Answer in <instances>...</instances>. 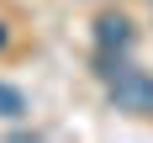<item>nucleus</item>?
Returning <instances> with one entry per match:
<instances>
[{
  "mask_svg": "<svg viewBox=\"0 0 153 143\" xmlns=\"http://www.w3.org/2000/svg\"><path fill=\"white\" fill-rule=\"evenodd\" d=\"M106 95L116 111H132V117H148L153 111V74L148 69H132L127 58H111L106 53Z\"/></svg>",
  "mask_w": 153,
  "mask_h": 143,
  "instance_id": "nucleus-1",
  "label": "nucleus"
},
{
  "mask_svg": "<svg viewBox=\"0 0 153 143\" xmlns=\"http://www.w3.org/2000/svg\"><path fill=\"white\" fill-rule=\"evenodd\" d=\"M95 43H100V53L122 58L127 48H132V21H127L122 11H106L100 21H95Z\"/></svg>",
  "mask_w": 153,
  "mask_h": 143,
  "instance_id": "nucleus-2",
  "label": "nucleus"
},
{
  "mask_svg": "<svg viewBox=\"0 0 153 143\" xmlns=\"http://www.w3.org/2000/svg\"><path fill=\"white\" fill-rule=\"evenodd\" d=\"M0 117H27V95L0 79Z\"/></svg>",
  "mask_w": 153,
  "mask_h": 143,
  "instance_id": "nucleus-3",
  "label": "nucleus"
},
{
  "mask_svg": "<svg viewBox=\"0 0 153 143\" xmlns=\"http://www.w3.org/2000/svg\"><path fill=\"white\" fill-rule=\"evenodd\" d=\"M0 43H5V32H0Z\"/></svg>",
  "mask_w": 153,
  "mask_h": 143,
  "instance_id": "nucleus-4",
  "label": "nucleus"
}]
</instances>
